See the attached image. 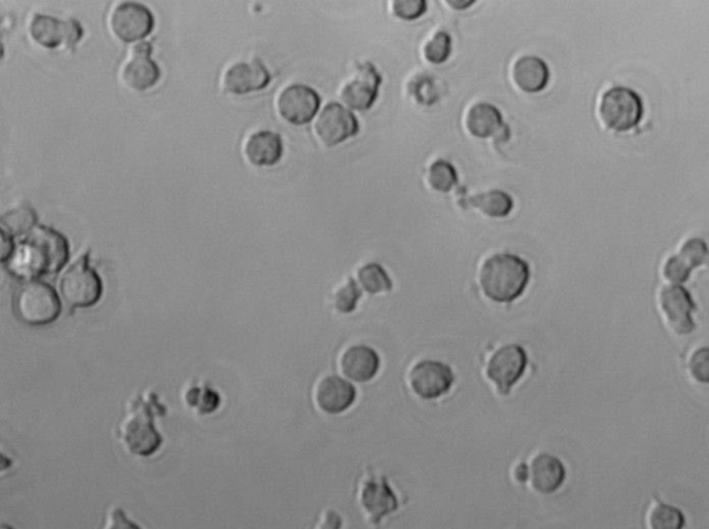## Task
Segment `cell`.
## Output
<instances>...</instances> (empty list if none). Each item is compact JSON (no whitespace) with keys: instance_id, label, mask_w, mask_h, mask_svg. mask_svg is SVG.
Returning a JSON list of instances; mask_svg holds the SVG:
<instances>
[{"instance_id":"cell-1","label":"cell","mask_w":709,"mask_h":529,"mask_svg":"<svg viewBox=\"0 0 709 529\" xmlns=\"http://www.w3.org/2000/svg\"><path fill=\"white\" fill-rule=\"evenodd\" d=\"M67 259L66 237L45 226H35L27 239L13 248L5 264L13 276L28 282L59 272L66 265Z\"/></svg>"},{"instance_id":"cell-2","label":"cell","mask_w":709,"mask_h":529,"mask_svg":"<svg viewBox=\"0 0 709 529\" xmlns=\"http://www.w3.org/2000/svg\"><path fill=\"white\" fill-rule=\"evenodd\" d=\"M529 282V266L513 254H493L478 273L482 294L493 302L507 304L524 293Z\"/></svg>"},{"instance_id":"cell-3","label":"cell","mask_w":709,"mask_h":529,"mask_svg":"<svg viewBox=\"0 0 709 529\" xmlns=\"http://www.w3.org/2000/svg\"><path fill=\"white\" fill-rule=\"evenodd\" d=\"M164 412L165 408L158 402L156 394L133 399L127 416L120 424V439L129 453L146 457L158 451L163 437L154 426V416Z\"/></svg>"},{"instance_id":"cell-4","label":"cell","mask_w":709,"mask_h":529,"mask_svg":"<svg viewBox=\"0 0 709 529\" xmlns=\"http://www.w3.org/2000/svg\"><path fill=\"white\" fill-rule=\"evenodd\" d=\"M14 311L25 325L45 326L59 318L61 302L55 289L48 283L28 280L14 297Z\"/></svg>"},{"instance_id":"cell-5","label":"cell","mask_w":709,"mask_h":529,"mask_svg":"<svg viewBox=\"0 0 709 529\" xmlns=\"http://www.w3.org/2000/svg\"><path fill=\"white\" fill-rule=\"evenodd\" d=\"M643 102L632 89L615 86L601 96L599 118L608 131L628 132L640 124Z\"/></svg>"},{"instance_id":"cell-6","label":"cell","mask_w":709,"mask_h":529,"mask_svg":"<svg viewBox=\"0 0 709 529\" xmlns=\"http://www.w3.org/2000/svg\"><path fill=\"white\" fill-rule=\"evenodd\" d=\"M60 291L71 308L93 307L100 300L103 284L95 269L89 265L88 255H82L60 279Z\"/></svg>"},{"instance_id":"cell-7","label":"cell","mask_w":709,"mask_h":529,"mask_svg":"<svg viewBox=\"0 0 709 529\" xmlns=\"http://www.w3.org/2000/svg\"><path fill=\"white\" fill-rule=\"evenodd\" d=\"M528 356L517 344L503 345L489 356L485 374L500 395H509L513 385L523 377Z\"/></svg>"},{"instance_id":"cell-8","label":"cell","mask_w":709,"mask_h":529,"mask_svg":"<svg viewBox=\"0 0 709 529\" xmlns=\"http://www.w3.org/2000/svg\"><path fill=\"white\" fill-rule=\"evenodd\" d=\"M455 374L445 363L419 361L410 367L408 384L413 394L426 401L437 399L451 390Z\"/></svg>"},{"instance_id":"cell-9","label":"cell","mask_w":709,"mask_h":529,"mask_svg":"<svg viewBox=\"0 0 709 529\" xmlns=\"http://www.w3.org/2000/svg\"><path fill=\"white\" fill-rule=\"evenodd\" d=\"M658 309L664 316L669 329L680 336L693 333L696 329L691 313L696 311V304L685 287L679 284L664 286L658 293Z\"/></svg>"},{"instance_id":"cell-10","label":"cell","mask_w":709,"mask_h":529,"mask_svg":"<svg viewBox=\"0 0 709 529\" xmlns=\"http://www.w3.org/2000/svg\"><path fill=\"white\" fill-rule=\"evenodd\" d=\"M110 30L122 42H136L147 37L154 27L153 14L139 3L124 2L113 7Z\"/></svg>"},{"instance_id":"cell-11","label":"cell","mask_w":709,"mask_h":529,"mask_svg":"<svg viewBox=\"0 0 709 529\" xmlns=\"http://www.w3.org/2000/svg\"><path fill=\"white\" fill-rule=\"evenodd\" d=\"M150 43L140 42L129 49L121 66V79L132 91L143 92L157 84L160 79V68L151 60Z\"/></svg>"},{"instance_id":"cell-12","label":"cell","mask_w":709,"mask_h":529,"mask_svg":"<svg viewBox=\"0 0 709 529\" xmlns=\"http://www.w3.org/2000/svg\"><path fill=\"white\" fill-rule=\"evenodd\" d=\"M313 131L323 146L331 147L355 136L359 131V124L351 111L340 104L330 103L316 118Z\"/></svg>"},{"instance_id":"cell-13","label":"cell","mask_w":709,"mask_h":529,"mask_svg":"<svg viewBox=\"0 0 709 529\" xmlns=\"http://www.w3.org/2000/svg\"><path fill=\"white\" fill-rule=\"evenodd\" d=\"M381 84L380 74L373 64H361L355 68L351 77L341 85V100L351 109L369 110L376 102Z\"/></svg>"},{"instance_id":"cell-14","label":"cell","mask_w":709,"mask_h":529,"mask_svg":"<svg viewBox=\"0 0 709 529\" xmlns=\"http://www.w3.org/2000/svg\"><path fill=\"white\" fill-rule=\"evenodd\" d=\"M31 38L42 48H68L82 38L81 25L75 20H57L55 17L37 14L30 23Z\"/></svg>"},{"instance_id":"cell-15","label":"cell","mask_w":709,"mask_h":529,"mask_svg":"<svg viewBox=\"0 0 709 529\" xmlns=\"http://www.w3.org/2000/svg\"><path fill=\"white\" fill-rule=\"evenodd\" d=\"M318 93L305 85H290L279 93L276 110L290 124L304 125L318 113Z\"/></svg>"},{"instance_id":"cell-16","label":"cell","mask_w":709,"mask_h":529,"mask_svg":"<svg viewBox=\"0 0 709 529\" xmlns=\"http://www.w3.org/2000/svg\"><path fill=\"white\" fill-rule=\"evenodd\" d=\"M359 500L370 523L379 524L387 514L398 509V499L384 477L367 474L359 485Z\"/></svg>"},{"instance_id":"cell-17","label":"cell","mask_w":709,"mask_h":529,"mask_svg":"<svg viewBox=\"0 0 709 529\" xmlns=\"http://www.w3.org/2000/svg\"><path fill=\"white\" fill-rule=\"evenodd\" d=\"M271 82V74L259 60L237 61L222 75L223 91L233 95L262 91Z\"/></svg>"},{"instance_id":"cell-18","label":"cell","mask_w":709,"mask_h":529,"mask_svg":"<svg viewBox=\"0 0 709 529\" xmlns=\"http://www.w3.org/2000/svg\"><path fill=\"white\" fill-rule=\"evenodd\" d=\"M356 398L355 388L338 376L322 377L315 385L313 399L327 415H338L351 408Z\"/></svg>"},{"instance_id":"cell-19","label":"cell","mask_w":709,"mask_h":529,"mask_svg":"<svg viewBox=\"0 0 709 529\" xmlns=\"http://www.w3.org/2000/svg\"><path fill=\"white\" fill-rule=\"evenodd\" d=\"M707 244L701 239H690L683 243L679 253L672 255L664 265V277L672 284H682L689 279L690 272L703 265L707 258Z\"/></svg>"},{"instance_id":"cell-20","label":"cell","mask_w":709,"mask_h":529,"mask_svg":"<svg viewBox=\"0 0 709 529\" xmlns=\"http://www.w3.org/2000/svg\"><path fill=\"white\" fill-rule=\"evenodd\" d=\"M338 366L347 379L365 383L379 372L380 358L374 349L366 345H351L340 355Z\"/></svg>"},{"instance_id":"cell-21","label":"cell","mask_w":709,"mask_h":529,"mask_svg":"<svg viewBox=\"0 0 709 529\" xmlns=\"http://www.w3.org/2000/svg\"><path fill=\"white\" fill-rule=\"evenodd\" d=\"M532 488L539 493H553L563 485L565 467L557 457L549 453H538L528 466V478Z\"/></svg>"},{"instance_id":"cell-22","label":"cell","mask_w":709,"mask_h":529,"mask_svg":"<svg viewBox=\"0 0 709 529\" xmlns=\"http://www.w3.org/2000/svg\"><path fill=\"white\" fill-rule=\"evenodd\" d=\"M243 153L255 167H272L283 156L282 139L271 131L255 132L244 143Z\"/></svg>"},{"instance_id":"cell-23","label":"cell","mask_w":709,"mask_h":529,"mask_svg":"<svg viewBox=\"0 0 709 529\" xmlns=\"http://www.w3.org/2000/svg\"><path fill=\"white\" fill-rule=\"evenodd\" d=\"M466 128L471 136L478 139L496 138L509 132L503 124L502 114L496 107L488 103H478L470 107L466 115Z\"/></svg>"},{"instance_id":"cell-24","label":"cell","mask_w":709,"mask_h":529,"mask_svg":"<svg viewBox=\"0 0 709 529\" xmlns=\"http://www.w3.org/2000/svg\"><path fill=\"white\" fill-rule=\"evenodd\" d=\"M549 78V68H547L545 61L535 56L520 57L511 70L513 84L525 93L543 91Z\"/></svg>"},{"instance_id":"cell-25","label":"cell","mask_w":709,"mask_h":529,"mask_svg":"<svg viewBox=\"0 0 709 529\" xmlns=\"http://www.w3.org/2000/svg\"><path fill=\"white\" fill-rule=\"evenodd\" d=\"M469 204L489 218H505L513 210V200L502 190H489L487 193L470 197Z\"/></svg>"},{"instance_id":"cell-26","label":"cell","mask_w":709,"mask_h":529,"mask_svg":"<svg viewBox=\"0 0 709 529\" xmlns=\"http://www.w3.org/2000/svg\"><path fill=\"white\" fill-rule=\"evenodd\" d=\"M35 223H37L35 212L31 208L20 207L0 218V229L10 237H16L30 233L35 228Z\"/></svg>"},{"instance_id":"cell-27","label":"cell","mask_w":709,"mask_h":529,"mask_svg":"<svg viewBox=\"0 0 709 529\" xmlns=\"http://www.w3.org/2000/svg\"><path fill=\"white\" fill-rule=\"evenodd\" d=\"M649 529H683L685 516L676 507L657 502L647 514Z\"/></svg>"},{"instance_id":"cell-28","label":"cell","mask_w":709,"mask_h":529,"mask_svg":"<svg viewBox=\"0 0 709 529\" xmlns=\"http://www.w3.org/2000/svg\"><path fill=\"white\" fill-rule=\"evenodd\" d=\"M358 279L362 289L369 294L388 293L392 290L390 276L379 264L363 265L358 271Z\"/></svg>"},{"instance_id":"cell-29","label":"cell","mask_w":709,"mask_h":529,"mask_svg":"<svg viewBox=\"0 0 709 529\" xmlns=\"http://www.w3.org/2000/svg\"><path fill=\"white\" fill-rule=\"evenodd\" d=\"M427 183L435 192H451L457 183L456 169L446 161H435L428 169Z\"/></svg>"},{"instance_id":"cell-30","label":"cell","mask_w":709,"mask_h":529,"mask_svg":"<svg viewBox=\"0 0 709 529\" xmlns=\"http://www.w3.org/2000/svg\"><path fill=\"white\" fill-rule=\"evenodd\" d=\"M452 52V39L444 31H439L424 45L423 55L428 63L442 64Z\"/></svg>"},{"instance_id":"cell-31","label":"cell","mask_w":709,"mask_h":529,"mask_svg":"<svg viewBox=\"0 0 709 529\" xmlns=\"http://www.w3.org/2000/svg\"><path fill=\"white\" fill-rule=\"evenodd\" d=\"M361 298V290L352 279H347L336 291H334L333 302L336 311L341 313L354 312L356 304Z\"/></svg>"},{"instance_id":"cell-32","label":"cell","mask_w":709,"mask_h":529,"mask_svg":"<svg viewBox=\"0 0 709 529\" xmlns=\"http://www.w3.org/2000/svg\"><path fill=\"white\" fill-rule=\"evenodd\" d=\"M186 401L192 408H197L201 415L214 412L219 405V395L210 388H190L186 392Z\"/></svg>"},{"instance_id":"cell-33","label":"cell","mask_w":709,"mask_h":529,"mask_svg":"<svg viewBox=\"0 0 709 529\" xmlns=\"http://www.w3.org/2000/svg\"><path fill=\"white\" fill-rule=\"evenodd\" d=\"M392 13L402 20H416L427 10L424 0H395L391 3Z\"/></svg>"},{"instance_id":"cell-34","label":"cell","mask_w":709,"mask_h":529,"mask_svg":"<svg viewBox=\"0 0 709 529\" xmlns=\"http://www.w3.org/2000/svg\"><path fill=\"white\" fill-rule=\"evenodd\" d=\"M689 370L693 379L700 383H708L709 380V351L708 348H700L690 356Z\"/></svg>"},{"instance_id":"cell-35","label":"cell","mask_w":709,"mask_h":529,"mask_svg":"<svg viewBox=\"0 0 709 529\" xmlns=\"http://www.w3.org/2000/svg\"><path fill=\"white\" fill-rule=\"evenodd\" d=\"M107 529H142L139 525L132 523L127 516H125L124 510L120 507H115L110 514V523Z\"/></svg>"},{"instance_id":"cell-36","label":"cell","mask_w":709,"mask_h":529,"mask_svg":"<svg viewBox=\"0 0 709 529\" xmlns=\"http://www.w3.org/2000/svg\"><path fill=\"white\" fill-rule=\"evenodd\" d=\"M341 527V517L338 516L334 511H325L323 513L322 520L318 525V529H340Z\"/></svg>"},{"instance_id":"cell-37","label":"cell","mask_w":709,"mask_h":529,"mask_svg":"<svg viewBox=\"0 0 709 529\" xmlns=\"http://www.w3.org/2000/svg\"><path fill=\"white\" fill-rule=\"evenodd\" d=\"M12 237L0 229V262H6L13 253Z\"/></svg>"},{"instance_id":"cell-38","label":"cell","mask_w":709,"mask_h":529,"mask_svg":"<svg viewBox=\"0 0 709 529\" xmlns=\"http://www.w3.org/2000/svg\"><path fill=\"white\" fill-rule=\"evenodd\" d=\"M513 474H514V478H516V480H517L518 482L527 481V478H528V466H527V464H525V463H520V464H518V466L516 467V469H514V473H513Z\"/></svg>"},{"instance_id":"cell-39","label":"cell","mask_w":709,"mask_h":529,"mask_svg":"<svg viewBox=\"0 0 709 529\" xmlns=\"http://www.w3.org/2000/svg\"><path fill=\"white\" fill-rule=\"evenodd\" d=\"M471 0H449L446 5L453 7L455 10H466L467 7L473 5Z\"/></svg>"},{"instance_id":"cell-40","label":"cell","mask_w":709,"mask_h":529,"mask_svg":"<svg viewBox=\"0 0 709 529\" xmlns=\"http://www.w3.org/2000/svg\"><path fill=\"white\" fill-rule=\"evenodd\" d=\"M12 466L13 460L10 459V457L3 455L2 452H0V473H2V471L9 470Z\"/></svg>"},{"instance_id":"cell-41","label":"cell","mask_w":709,"mask_h":529,"mask_svg":"<svg viewBox=\"0 0 709 529\" xmlns=\"http://www.w3.org/2000/svg\"><path fill=\"white\" fill-rule=\"evenodd\" d=\"M0 57H2V46H0Z\"/></svg>"}]
</instances>
